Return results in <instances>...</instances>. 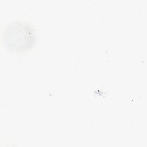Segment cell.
Listing matches in <instances>:
<instances>
[{
    "label": "cell",
    "mask_w": 147,
    "mask_h": 147,
    "mask_svg": "<svg viewBox=\"0 0 147 147\" xmlns=\"http://www.w3.org/2000/svg\"><path fill=\"white\" fill-rule=\"evenodd\" d=\"M35 32L29 24L14 22L9 24L2 33V42L6 48L15 52L30 49L35 43Z\"/></svg>",
    "instance_id": "cell-1"
}]
</instances>
